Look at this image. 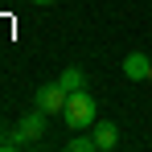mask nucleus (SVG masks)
I'll return each instance as SVG.
<instances>
[{
  "label": "nucleus",
  "mask_w": 152,
  "mask_h": 152,
  "mask_svg": "<svg viewBox=\"0 0 152 152\" xmlns=\"http://www.w3.org/2000/svg\"><path fill=\"white\" fill-rule=\"evenodd\" d=\"M33 4H41V8H45V4H53V0H33Z\"/></svg>",
  "instance_id": "obj_8"
},
{
  "label": "nucleus",
  "mask_w": 152,
  "mask_h": 152,
  "mask_svg": "<svg viewBox=\"0 0 152 152\" xmlns=\"http://www.w3.org/2000/svg\"><path fill=\"white\" fill-rule=\"evenodd\" d=\"M148 82H152V74H148Z\"/></svg>",
  "instance_id": "obj_9"
},
{
  "label": "nucleus",
  "mask_w": 152,
  "mask_h": 152,
  "mask_svg": "<svg viewBox=\"0 0 152 152\" xmlns=\"http://www.w3.org/2000/svg\"><path fill=\"white\" fill-rule=\"evenodd\" d=\"M91 136H95V148H99V152H111L115 144H119V127H115V124H103V119H95Z\"/></svg>",
  "instance_id": "obj_5"
},
{
  "label": "nucleus",
  "mask_w": 152,
  "mask_h": 152,
  "mask_svg": "<svg viewBox=\"0 0 152 152\" xmlns=\"http://www.w3.org/2000/svg\"><path fill=\"white\" fill-rule=\"evenodd\" d=\"M41 132H45V111H29V115H21L17 119V127H12V136H17V144L25 148V144H33V140H41Z\"/></svg>",
  "instance_id": "obj_3"
},
{
  "label": "nucleus",
  "mask_w": 152,
  "mask_h": 152,
  "mask_svg": "<svg viewBox=\"0 0 152 152\" xmlns=\"http://www.w3.org/2000/svg\"><path fill=\"white\" fill-rule=\"evenodd\" d=\"M66 95H70V91H66L62 82H41V86L33 91V107L45 111V115H58V111L66 107Z\"/></svg>",
  "instance_id": "obj_2"
},
{
  "label": "nucleus",
  "mask_w": 152,
  "mask_h": 152,
  "mask_svg": "<svg viewBox=\"0 0 152 152\" xmlns=\"http://www.w3.org/2000/svg\"><path fill=\"white\" fill-rule=\"evenodd\" d=\"M148 74H152V58L140 53V50H132L124 58V78H127V82H144Z\"/></svg>",
  "instance_id": "obj_4"
},
{
  "label": "nucleus",
  "mask_w": 152,
  "mask_h": 152,
  "mask_svg": "<svg viewBox=\"0 0 152 152\" xmlns=\"http://www.w3.org/2000/svg\"><path fill=\"white\" fill-rule=\"evenodd\" d=\"M62 115H66V127L86 132V127H95V119H99V103H95V95H91L86 86H78V91H70V95H66Z\"/></svg>",
  "instance_id": "obj_1"
},
{
  "label": "nucleus",
  "mask_w": 152,
  "mask_h": 152,
  "mask_svg": "<svg viewBox=\"0 0 152 152\" xmlns=\"http://www.w3.org/2000/svg\"><path fill=\"white\" fill-rule=\"evenodd\" d=\"M58 82H62V86H66V91H78V86H86V74H82V70H78V66H66V70H62V78H58Z\"/></svg>",
  "instance_id": "obj_6"
},
{
  "label": "nucleus",
  "mask_w": 152,
  "mask_h": 152,
  "mask_svg": "<svg viewBox=\"0 0 152 152\" xmlns=\"http://www.w3.org/2000/svg\"><path fill=\"white\" fill-rule=\"evenodd\" d=\"M66 148H70V152H99V148H95V136H74Z\"/></svg>",
  "instance_id": "obj_7"
}]
</instances>
